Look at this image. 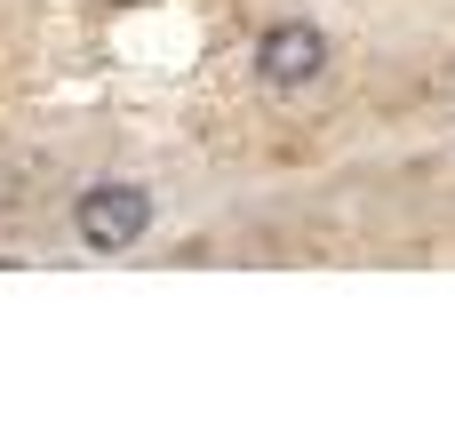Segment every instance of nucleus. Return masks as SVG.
<instances>
[{"instance_id":"obj_1","label":"nucleus","mask_w":455,"mask_h":431,"mask_svg":"<svg viewBox=\"0 0 455 431\" xmlns=\"http://www.w3.org/2000/svg\"><path fill=\"white\" fill-rule=\"evenodd\" d=\"M72 232H80V248L120 256V248H136L152 232V192L144 184H88L72 200Z\"/></svg>"},{"instance_id":"obj_2","label":"nucleus","mask_w":455,"mask_h":431,"mask_svg":"<svg viewBox=\"0 0 455 431\" xmlns=\"http://www.w3.org/2000/svg\"><path fill=\"white\" fill-rule=\"evenodd\" d=\"M320 72H328V32H320V24L288 16V24H272V32L256 40V80H264L272 96H304Z\"/></svg>"},{"instance_id":"obj_3","label":"nucleus","mask_w":455,"mask_h":431,"mask_svg":"<svg viewBox=\"0 0 455 431\" xmlns=\"http://www.w3.org/2000/svg\"><path fill=\"white\" fill-rule=\"evenodd\" d=\"M16 200H24V160H16V152H0V216H8Z\"/></svg>"}]
</instances>
